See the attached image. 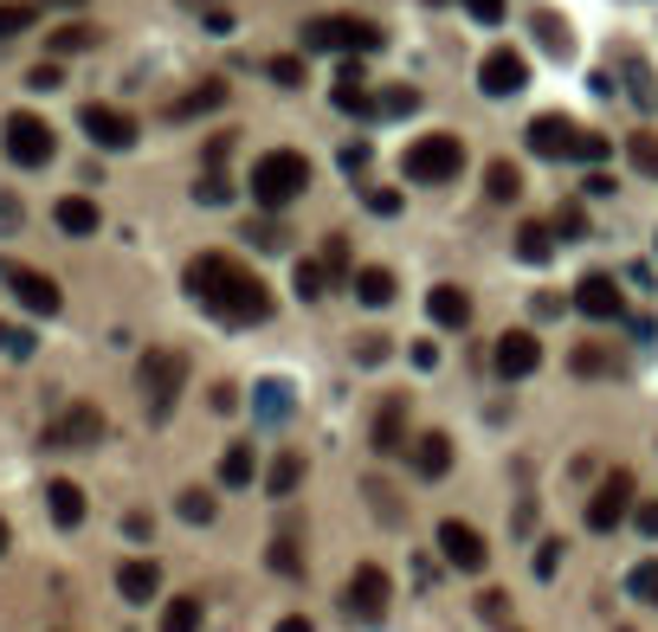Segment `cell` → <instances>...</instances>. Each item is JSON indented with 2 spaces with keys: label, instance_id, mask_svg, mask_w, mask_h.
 I'll use <instances>...</instances> for the list:
<instances>
[{
  "label": "cell",
  "instance_id": "1",
  "mask_svg": "<svg viewBox=\"0 0 658 632\" xmlns=\"http://www.w3.org/2000/svg\"><path fill=\"white\" fill-rule=\"evenodd\" d=\"M187 291L194 303L219 317V323H265L271 317V291H265V278L246 271L239 259H226V252H201V259L187 265Z\"/></svg>",
  "mask_w": 658,
  "mask_h": 632
},
{
  "label": "cell",
  "instance_id": "2",
  "mask_svg": "<svg viewBox=\"0 0 658 632\" xmlns=\"http://www.w3.org/2000/svg\"><path fill=\"white\" fill-rule=\"evenodd\" d=\"M530 155H543V162H607L614 155V143L607 136H594V129H582V123H568V116H536L530 129Z\"/></svg>",
  "mask_w": 658,
  "mask_h": 632
},
{
  "label": "cell",
  "instance_id": "3",
  "mask_svg": "<svg viewBox=\"0 0 658 632\" xmlns=\"http://www.w3.org/2000/svg\"><path fill=\"white\" fill-rule=\"evenodd\" d=\"M310 187V162L297 149H271L253 162V200L265 207V214H285L297 194Z\"/></svg>",
  "mask_w": 658,
  "mask_h": 632
},
{
  "label": "cell",
  "instance_id": "4",
  "mask_svg": "<svg viewBox=\"0 0 658 632\" xmlns=\"http://www.w3.org/2000/svg\"><path fill=\"white\" fill-rule=\"evenodd\" d=\"M136 387H143V413L162 426L187 387V355L182 349H148L143 362H136Z\"/></svg>",
  "mask_w": 658,
  "mask_h": 632
},
{
  "label": "cell",
  "instance_id": "5",
  "mask_svg": "<svg viewBox=\"0 0 658 632\" xmlns=\"http://www.w3.org/2000/svg\"><path fill=\"white\" fill-rule=\"evenodd\" d=\"M388 33L374 20H349V13H323L304 27V52H381Z\"/></svg>",
  "mask_w": 658,
  "mask_h": 632
},
{
  "label": "cell",
  "instance_id": "6",
  "mask_svg": "<svg viewBox=\"0 0 658 632\" xmlns=\"http://www.w3.org/2000/svg\"><path fill=\"white\" fill-rule=\"evenodd\" d=\"M401 168H407V182L439 187V182H452V175L465 168V143H459V136H445V129H439V136H420V143L407 149Z\"/></svg>",
  "mask_w": 658,
  "mask_h": 632
},
{
  "label": "cell",
  "instance_id": "7",
  "mask_svg": "<svg viewBox=\"0 0 658 632\" xmlns=\"http://www.w3.org/2000/svg\"><path fill=\"white\" fill-rule=\"evenodd\" d=\"M97 439H104V413L91 407V401L65 407L52 426H45V452H91Z\"/></svg>",
  "mask_w": 658,
  "mask_h": 632
},
{
  "label": "cell",
  "instance_id": "8",
  "mask_svg": "<svg viewBox=\"0 0 658 632\" xmlns=\"http://www.w3.org/2000/svg\"><path fill=\"white\" fill-rule=\"evenodd\" d=\"M626 517H633V472H607L600 490L587 497V529L594 536H614Z\"/></svg>",
  "mask_w": 658,
  "mask_h": 632
},
{
  "label": "cell",
  "instance_id": "9",
  "mask_svg": "<svg viewBox=\"0 0 658 632\" xmlns=\"http://www.w3.org/2000/svg\"><path fill=\"white\" fill-rule=\"evenodd\" d=\"M0 136H7V162H20V168H45L52 149H59V143H52V129H45L39 116H27V111L7 116V129H0Z\"/></svg>",
  "mask_w": 658,
  "mask_h": 632
},
{
  "label": "cell",
  "instance_id": "10",
  "mask_svg": "<svg viewBox=\"0 0 658 632\" xmlns=\"http://www.w3.org/2000/svg\"><path fill=\"white\" fill-rule=\"evenodd\" d=\"M388 600H394V581H388V568H374V561H362L356 574H349V588H342V607L356 613V620H381L388 613Z\"/></svg>",
  "mask_w": 658,
  "mask_h": 632
},
{
  "label": "cell",
  "instance_id": "11",
  "mask_svg": "<svg viewBox=\"0 0 658 632\" xmlns=\"http://www.w3.org/2000/svg\"><path fill=\"white\" fill-rule=\"evenodd\" d=\"M439 556H445V568H459V574H484V561H491V549H484V536H477L472 522L445 517L439 522Z\"/></svg>",
  "mask_w": 658,
  "mask_h": 632
},
{
  "label": "cell",
  "instance_id": "12",
  "mask_svg": "<svg viewBox=\"0 0 658 632\" xmlns=\"http://www.w3.org/2000/svg\"><path fill=\"white\" fill-rule=\"evenodd\" d=\"M530 84V59L511 52V45H497V52H484V65H477V91L484 97H516Z\"/></svg>",
  "mask_w": 658,
  "mask_h": 632
},
{
  "label": "cell",
  "instance_id": "13",
  "mask_svg": "<svg viewBox=\"0 0 658 632\" xmlns=\"http://www.w3.org/2000/svg\"><path fill=\"white\" fill-rule=\"evenodd\" d=\"M78 123H84V136H91L97 149H130V143H136V116L116 111V104H84Z\"/></svg>",
  "mask_w": 658,
  "mask_h": 632
},
{
  "label": "cell",
  "instance_id": "14",
  "mask_svg": "<svg viewBox=\"0 0 658 632\" xmlns=\"http://www.w3.org/2000/svg\"><path fill=\"white\" fill-rule=\"evenodd\" d=\"M491 362H497L504 381H523V374L543 369V342H536L530 330H504L497 335V349H491Z\"/></svg>",
  "mask_w": 658,
  "mask_h": 632
},
{
  "label": "cell",
  "instance_id": "15",
  "mask_svg": "<svg viewBox=\"0 0 658 632\" xmlns=\"http://www.w3.org/2000/svg\"><path fill=\"white\" fill-rule=\"evenodd\" d=\"M7 291H13V298L27 303L33 317H59V310H65V298H59V284H52L45 271H27V265H13V271H7Z\"/></svg>",
  "mask_w": 658,
  "mask_h": 632
},
{
  "label": "cell",
  "instance_id": "16",
  "mask_svg": "<svg viewBox=\"0 0 658 632\" xmlns=\"http://www.w3.org/2000/svg\"><path fill=\"white\" fill-rule=\"evenodd\" d=\"M575 310L594 317V323H614V317L626 310V298H620V284H614L607 271H587L582 284H575Z\"/></svg>",
  "mask_w": 658,
  "mask_h": 632
},
{
  "label": "cell",
  "instance_id": "17",
  "mask_svg": "<svg viewBox=\"0 0 658 632\" xmlns=\"http://www.w3.org/2000/svg\"><path fill=\"white\" fill-rule=\"evenodd\" d=\"M426 317H433L439 330H465V323H472V298H465L459 284H433V291H426Z\"/></svg>",
  "mask_w": 658,
  "mask_h": 632
},
{
  "label": "cell",
  "instance_id": "18",
  "mask_svg": "<svg viewBox=\"0 0 658 632\" xmlns=\"http://www.w3.org/2000/svg\"><path fill=\"white\" fill-rule=\"evenodd\" d=\"M374 452H381V458L407 452V401H401V394H394V401H381V413H374Z\"/></svg>",
  "mask_w": 658,
  "mask_h": 632
},
{
  "label": "cell",
  "instance_id": "19",
  "mask_svg": "<svg viewBox=\"0 0 658 632\" xmlns=\"http://www.w3.org/2000/svg\"><path fill=\"white\" fill-rule=\"evenodd\" d=\"M116 594L130 600V607L155 600L162 594V568H155V561H123V568H116Z\"/></svg>",
  "mask_w": 658,
  "mask_h": 632
},
{
  "label": "cell",
  "instance_id": "20",
  "mask_svg": "<svg viewBox=\"0 0 658 632\" xmlns=\"http://www.w3.org/2000/svg\"><path fill=\"white\" fill-rule=\"evenodd\" d=\"M329 104H336V111H356V116L374 111V91H368V77H362V65H356V59L336 72V91H329Z\"/></svg>",
  "mask_w": 658,
  "mask_h": 632
},
{
  "label": "cell",
  "instance_id": "21",
  "mask_svg": "<svg viewBox=\"0 0 658 632\" xmlns=\"http://www.w3.org/2000/svg\"><path fill=\"white\" fill-rule=\"evenodd\" d=\"M568 369L587 374V381H600V374H626V355L614 349V342H582V349L568 355Z\"/></svg>",
  "mask_w": 658,
  "mask_h": 632
},
{
  "label": "cell",
  "instance_id": "22",
  "mask_svg": "<svg viewBox=\"0 0 658 632\" xmlns=\"http://www.w3.org/2000/svg\"><path fill=\"white\" fill-rule=\"evenodd\" d=\"M45 510H52L59 529H78V522H84V490H78L72 478H52L45 484Z\"/></svg>",
  "mask_w": 658,
  "mask_h": 632
},
{
  "label": "cell",
  "instance_id": "23",
  "mask_svg": "<svg viewBox=\"0 0 658 632\" xmlns=\"http://www.w3.org/2000/svg\"><path fill=\"white\" fill-rule=\"evenodd\" d=\"M219 104H226V84H219V77H207V84H194L187 97H175V104H168V123H187V116H207V111H219Z\"/></svg>",
  "mask_w": 658,
  "mask_h": 632
},
{
  "label": "cell",
  "instance_id": "24",
  "mask_svg": "<svg viewBox=\"0 0 658 632\" xmlns=\"http://www.w3.org/2000/svg\"><path fill=\"white\" fill-rule=\"evenodd\" d=\"M349 284H356V298H362L368 310H388V303H394V271H388V265H362Z\"/></svg>",
  "mask_w": 658,
  "mask_h": 632
},
{
  "label": "cell",
  "instance_id": "25",
  "mask_svg": "<svg viewBox=\"0 0 658 632\" xmlns=\"http://www.w3.org/2000/svg\"><path fill=\"white\" fill-rule=\"evenodd\" d=\"M52 220H59V232L84 239V232H97V200H84V194H65V200L52 207Z\"/></svg>",
  "mask_w": 658,
  "mask_h": 632
},
{
  "label": "cell",
  "instance_id": "26",
  "mask_svg": "<svg viewBox=\"0 0 658 632\" xmlns=\"http://www.w3.org/2000/svg\"><path fill=\"white\" fill-rule=\"evenodd\" d=\"M516 259H523V265H548V259H555V226H543V220L516 226Z\"/></svg>",
  "mask_w": 658,
  "mask_h": 632
},
{
  "label": "cell",
  "instance_id": "27",
  "mask_svg": "<svg viewBox=\"0 0 658 632\" xmlns=\"http://www.w3.org/2000/svg\"><path fill=\"white\" fill-rule=\"evenodd\" d=\"M413 472H420V478H445V472H452V439H445V433H426V439L413 446Z\"/></svg>",
  "mask_w": 658,
  "mask_h": 632
},
{
  "label": "cell",
  "instance_id": "28",
  "mask_svg": "<svg viewBox=\"0 0 658 632\" xmlns=\"http://www.w3.org/2000/svg\"><path fill=\"white\" fill-rule=\"evenodd\" d=\"M620 65H626V91H633V104H639V111H658V84H652V65H646L639 52H626Z\"/></svg>",
  "mask_w": 658,
  "mask_h": 632
},
{
  "label": "cell",
  "instance_id": "29",
  "mask_svg": "<svg viewBox=\"0 0 658 632\" xmlns=\"http://www.w3.org/2000/svg\"><path fill=\"white\" fill-rule=\"evenodd\" d=\"M162 632H201V594H175L162 607Z\"/></svg>",
  "mask_w": 658,
  "mask_h": 632
},
{
  "label": "cell",
  "instance_id": "30",
  "mask_svg": "<svg viewBox=\"0 0 658 632\" xmlns=\"http://www.w3.org/2000/svg\"><path fill=\"white\" fill-rule=\"evenodd\" d=\"M297 484H304V458H297V452L271 458V472H265V490H271V497H291Z\"/></svg>",
  "mask_w": 658,
  "mask_h": 632
},
{
  "label": "cell",
  "instance_id": "31",
  "mask_svg": "<svg viewBox=\"0 0 658 632\" xmlns=\"http://www.w3.org/2000/svg\"><path fill=\"white\" fill-rule=\"evenodd\" d=\"M253 407H258V419H285V413H291V387H285V381H258Z\"/></svg>",
  "mask_w": 658,
  "mask_h": 632
},
{
  "label": "cell",
  "instance_id": "32",
  "mask_svg": "<svg viewBox=\"0 0 658 632\" xmlns=\"http://www.w3.org/2000/svg\"><path fill=\"white\" fill-rule=\"evenodd\" d=\"M253 472H258V458H253V446H226V458H219V484H253Z\"/></svg>",
  "mask_w": 658,
  "mask_h": 632
},
{
  "label": "cell",
  "instance_id": "33",
  "mask_svg": "<svg viewBox=\"0 0 658 632\" xmlns=\"http://www.w3.org/2000/svg\"><path fill=\"white\" fill-rule=\"evenodd\" d=\"M52 45V59H72V52H91L97 45V27H59V33L45 39Z\"/></svg>",
  "mask_w": 658,
  "mask_h": 632
},
{
  "label": "cell",
  "instance_id": "34",
  "mask_svg": "<svg viewBox=\"0 0 658 632\" xmlns=\"http://www.w3.org/2000/svg\"><path fill=\"white\" fill-rule=\"evenodd\" d=\"M484 194H491V200H516V194H523V175H516L511 162H491V168H484Z\"/></svg>",
  "mask_w": 658,
  "mask_h": 632
},
{
  "label": "cell",
  "instance_id": "35",
  "mask_svg": "<svg viewBox=\"0 0 658 632\" xmlns=\"http://www.w3.org/2000/svg\"><path fill=\"white\" fill-rule=\"evenodd\" d=\"M33 0H0V39H20L27 27H33Z\"/></svg>",
  "mask_w": 658,
  "mask_h": 632
},
{
  "label": "cell",
  "instance_id": "36",
  "mask_svg": "<svg viewBox=\"0 0 658 632\" xmlns=\"http://www.w3.org/2000/svg\"><path fill=\"white\" fill-rule=\"evenodd\" d=\"M536 39H543L548 52H562V59H568V52H575V39H568V20H555V13H536Z\"/></svg>",
  "mask_w": 658,
  "mask_h": 632
},
{
  "label": "cell",
  "instance_id": "37",
  "mask_svg": "<svg viewBox=\"0 0 658 632\" xmlns=\"http://www.w3.org/2000/svg\"><path fill=\"white\" fill-rule=\"evenodd\" d=\"M291 284L304 291V298H323V284H329V271H323V259H297V271H291Z\"/></svg>",
  "mask_w": 658,
  "mask_h": 632
},
{
  "label": "cell",
  "instance_id": "38",
  "mask_svg": "<svg viewBox=\"0 0 658 632\" xmlns=\"http://www.w3.org/2000/svg\"><path fill=\"white\" fill-rule=\"evenodd\" d=\"M271 568H278V574H304V556H297V536H271Z\"/></svg>",
  "mask_w": 658,
  "mask_h": 632
},
{
  "label": "cell",
  "instance_id": "39",
  "mask_svg": "<svg viewBox=\"0 0 658 632\" xmlns=\"http://www.w3.org/2000/svg\"><path fill=\"white\" fill-rule=\"evenodd\" d=\"M374 111H381V116H407V111H420V91H407V84H401V91H381V97H374Z\"/></svg>",
  "mask_w": 658,
  "mask_h": 632
},
{
  "label": "cell",
  "instance_id": "40",
  "mask_svg": "<svg viewBox=\"0 0 658 632\" xmlns=\"http://www.w3.org/2000/svg\"><path fill=\"white\" fill-rule=\"evenodd\" d=\"M175 510H182L187 522H214V510H219V504L207 497V490H182V504H175Z\"/></svg>",
  "mask_w": 658,
  "mask_h": 632
},
{
  "label": "cell",
  "instance_id": "41",
  "mask_svg": "<svg viewBox=\"0 0 658 632\" xmlns=\"http://www.w3.org/2000/svg\"><path fill=\"white\" fill-rule=\"evenodd\" d=\"M555 232H568V239H582V232H587L582 200H562V207H555Z\"/></svg>",
  "mask_w": 658,
  "mask_h": 632
},
{
  "label": "cell",
  "instance_id": "42",
  "mask_svg": "<svg viewBox=\"0 0 658 632\" xmlns=\"http://www.w3.org/2000/svg\"><path fill=\"white\" fill-rule=\"evenodd\" d=\"M323 271H329V278H349V239H342V232H329V246H323Z\"/></svg>",
  "mask_w": 658,
  "mask_h": 632
},
{
  "label": "cell",
  "instance_id": "43",
  "mask_svg": "<svg viewBox=\"0 0 658 632\" xmlns=\"http://www.w3.org/2000/svg\"><path fill=\"white\" fill-rule=\"evenodd\" d=\"M265 77L291 91V84H304V59H291V52H285V59H271V65H265Z\"/></svg>",
  "mask_w": 658,
  "mask_h": 632
},
{
  "label": "cell",
  "instance_id": "44",
  "mask_svg": "<svg viewBox=\"0 0 658 632\" xmlns=\"http://www.w3.org/2000/svg\"><path fill=\"white\" fill-rule=\"evenodd\" d=\"M194 200H207V207H226V200H233V182H226V175H207V182L194 187Z\"/></svg>",
  "mask_w": 658,
  "mask_h": 632
},
{
  "label": "cell",
  "instance_id": "45",
  "mask_svg": "<svg viewBox=\"0 0 658 632\" xmlns=\"http://www.w3.org/2000/svg\"><path fill=\"white\" fill-rule=\"evenodd\" d=\"M626 149H633V168H646V175H658V136H633Z\"/></svg>",
  "mask_w": 658,
  "mask_h": 632
},
{
  "label": "cell",
  "instance_id": "46",
  "mask_svg": "<svg viewBox=\"0 0 658 632\" xmlns=\"http://www.w3.org/2000/svg\"><path fill=\"white\" fill-rule=\"evenodd\" d=\"M246 239H253V246H265V252H285V226H278V220H258Z\"/></svg>",
  "mask_w": 658,
  "mask_h": 632
},
{
  "label": "cell",
  "instance_id": "47",
  "mask_svg": "<svg viewBox=\"0 0 658 632\" xmlns=\"http://www.w3.org/2000/svg\"><path fill=\"white\" fill-rule=\"evenodd\" d=\"M626 588H633V594H639V600H652V594H658V561H639Z\"/></svg>",
  "mask_w": 658,
  "mask_h": 632
},
{
  "label": "cell",
  "instance_id": "48",
  "mask_svg": "<svg viewBox=\"0 0 658 632\" xmlns=\"http://www.w3.org/2000/svg\"><path fill=\"white\" fill-rule=\"evenodd\" d=\"M27 84H33V91H59V84H65V72H59V59H45V65H33V72H27Z\"/></svg>",
  "mask_w": 658,
  "mask_h": 632
},
{
  "label": "cell",
  "instance_id": "49",
  "mask_svg": "<svg viewBox=\"0 0 658 632\" xmlns=\"http://www.w3.org/2000/svg\"><path fill=\"white\" fill-rule=\"evenodd\" d=\"M477 613L504 626V620H511V594H497V588H491V594H477Z\"/></svg>",
  "mask_w": 658,
  "mask_h": 632
},
{
  "label": "cell",
  "instance_id": "50",
  "mask_svg": "<svg viewBox=\"0 0 658 632\" xmlns=\"http://www.w3.org/2000/svg\"><path fill=\"white\" fill-rule=\"evenodd\" d=\"M465 13H472L477 27H497L504 20V0H465Z\"/></svg>",
  "mask_w": 658,
  "mask_h": 632
},
{
  "label": "cell",
  "instance_id": "51",
  "mask_svg": "<svg viewBox=\"0 0 658 632\" xmlns=\"http://www.w3.org/2000/svg\"><path fill=\"white\" fill-rule=\"evenodd\" d=\"M368 162H374V149H368V143H349V149H342V175H362Z\"/></svg>",
  "mask_w": 658,
  "mask_h": 632
},
{
  "label": "cell",
  "instance_id": "52",
  "mask_svg": "<svg viewBox=\"0 0 658 632\" xmlns=\"http://www.w3.org/2000/svg\"><path fill=\"white\" fill-rule=\"evenodd\" d=\"M555 568H562V542H543V549H536V581H548Z\"/></svg>",
  "mask_w": 658,
  "mask_h": 632
},
{
  "label": "cell",
  "instance_id": "53",
  "mask_svg": "<svg viewBox=\"0 0 658 632\" xmlns=\"http://www.w3.org/2000/svg\"><path fill=\"white\" fill-rule=\"evenodd\" d=\"M0 342H7V355H20V362L33 355V335L27 330H7V323H0Z\"/></svg>",
  "mask_w": 658,
  "mask_h": 632
},
{
  "label": "cell",
  "instance_id": "54",
  "mask_svg": "<svg viewBox=\"0 0 658 632\" xmlns=\"http://www.w3.org/2000/svg\"><path fill=\"white\" fill-rule=\"evenodd\" d=\"M368 207L388 220V214H401V194H394V187H374V194H368Z\"/></svg>",
  "mask_w": 658,
  "mask_h": 632
},
{
  "label": "cell",
  "instance_id": "55",
  "mask_svg": "<svg viewBox=\"0 0 658 632\" xmlns=\"http://www.w3.org/2000/svg\"><path fill=\"white\" fill-rule=\"evenodd\" d=\"M356 355H362L368 369H374V362H388V335H362V349H356Z\"/></svg>",
  "mask_w": 658,
  "mask_h": 632
},
{
  "label": "cell",
  "instance_id": "56",
  "mask_svg": "<svg viewBox=\"0 0 658 632\" xmlns=\"http://www.w3.org/2000/svg\"><path fill=\"white\" fill-rule=\"evenodd\" d=\"M226 155H233V136H214V143H207V175H219Z\"/></svg>",
  "mask_w": 658,
  "mask_h": 632
},
{
  "label": "cell",
  "instance_id": "57",
  "mask_svg": "<svg viewBox=\"0 0 658 632\" xmlns=\"http://www.w3.org/2000/svg\"><path fill=\"white\" fill-rule=\"evenodd\" d=\"M633 522H639V536H658V504H639V510H633Z\"/></svg>",
  "mask_w": 658,
  "mask_h": 632
},
{
  "label": "cell",
  "instance_id": "58",
  "mask_svg": "<svg viewBox=\"0 0 658 632\" xmlns=\"http://www.w3.org/2000/svg\"><path fill=\"white\" fill-rule=\"evenodd\" d=\"M13 226H20V200H13V194H0V232H13Z\"/></svg>",
  "mask_w": 658,
  "mask_h": 632
},
{
  "label": "cell",
  "instance_id": "59",
  "mask_svg": "<svg viewBox=\"0 0 658 632\" xmlns=\"http://www.w3.org/2000/svg\"><path fill=\"white\" fill-rule=\"evenodd\" d=\"M239 407V387H214V413H233Z\"/></svg>",
  "mask_w": 658,
  "mask_h": 632
},
{
  "label": "cell",
  "instance_id": "60",
  "mask_svg": "<svg viewBox=\"0 0 658 632\" xmlns=\"http://www.w3.org/2000/svg\"><path fill=\"white\" fill-rule=\"evenodd\" d=\"M123 536H136V542L148 536V517H143V510H130V517H123Z\"/></svg>",
  "mask_w": 658,
  "mask_h": 632
},
{
  "label": "cell",
  "instance_id": "61",
  "mask_svg": "<svg viewBox=\"0 0 658 632\" xmlns=\"http://www.w3.org/2000/svg\"><path fill=\"white\" fill-rule=\"evenodd\" d=\"M271 632H317V626H310L304 613H285V620H278V626H271Z\"/></svg>",
  "mask_w": 658,
  "mask_h": 632
},
{
  "label": "cell",
  "instance_id": "62",
  "mask_svg": "<svg viewBox=\"0 0 658 632\" xmlns=\"http://www.w3.org/2000/svg\"><path fill=\"white\" fill-rule=\"evenodd\" d=\"M39 7H84V0H39Z\"/></svg>",
  "mask_w": 658,
  "mask_h": 632
},
{
  "label": "cell",
  "instance_id": "63",
  "mask_svg": "<svg viewBox=\"0 0 658 632\" xmlns=\"http://www.w3.org/2000/svg\"><path fill=\"white\" fill-rule=\"evenodd\" d=\"M7 542H13V536H7V517H0V556H7Z\"/></svg>",
  "mask_w": 658,
  "mask_h": 632
},
{
  "label": "cell",
  "instance_id": "64",
  "mask_svg": "<svg viewBox=\"0 0 658 632\" xmlns=\"http://www.w3.org/2000/svg\"><path fill=\"white\" fill-rule=\"evenodd\" d=\"M652 607H658V594H652Z\"/></svg>",
  "mask_w": 658,
  "mask_h": 632
}]
</instances>
